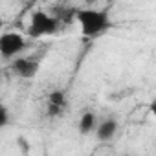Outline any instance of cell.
Masks as SVG:
<instances>
[{
    "label": "cell",
    "instance_id": "52a82bcc",
    "mask_svg": "<svg viewBox=\"0 0 156 156\" xmlns=\"http://www.w3.org/2000/svg\"><path fill=\"white\" fill-rule=\"evenodd\" d=\"M98 125H99L98 123V116L94 112H85L81 116V119H79V132L83 136H88L90 132L98 130Z\"/></svg>",
    "mask_w": 156,
    "mask_h": 156
},
{
    "label": "cell",
    "instance_id": "277c9868",
    "mask_svg": "<svg viewBox=\"0 0 156 156\" xmlns=\"http://www.w3.org/2000/svg\"><path fill=\"white\" fill-rule=\"evenodd\" d=\"M39 59L35 57H17L9 62V70L22 79H33L39 72Z\"/></svg>",
    "mask_w": 156,
    "mask_h": 156
},
{
    "label": "cell",
    "instance_id": "5b68a950",
    "mask_svg": "<svg viewBox=\"0 0 156 156\" xmlns=\"http://www.w3.org/2000/svg\"><path fill=\"white\" fill-rule=\"evenodd\" d=\"M66 108V96L62 90H53L48 96V103H46V114L51 118H57L64 112Z\"/></svg>",
    "mask_w": 156,
    "mask_h": 156
},
{
    "label": "cell",
    "instance_id": "6da1fadb",
    "mask_svg": "<svg viewBox=\"0 0 156 156\" xmlns=\"http://www.w3.org/2000/svg\"><path fill=\"white\" fill-rule=\"evenodd\" d=\"M77 20L81 26V33L85 37H98L112 28L110 15L107 11H98V9H79Z\"/></svg>",
    "mask_w": 156,
    "mask_h": 156
},
{
    "label": "cell",
    "instance_id": "8992f818",
    "mask_svg": "<svg viewBox=\"0 0 156 156\" xmlns=\"http://www.w3.org/2000/svg\"><path fill=\"white\" fill-rule=\"evenodd\" d=\"M116 132H118V121H116L114 118H107V119H103V121L98 125L96 136H98L99 141L107 143V141H110V140L116 136Z\"/></svg>",
    "mask_w": 156,
    "mask_h": 156
},
{
    "label": "cell",
    "instance_id": "ba28073f",
    "mask_svg": "<svg viewBox=\"0 0 156 156\" xmlns=\"http://www.w3.org/2000/svg\"><path fill=\"white\" fill-rule=\"evenodd\" d=\"M9 125V112L6 108V105L0 107V129H6Z\"/></svg>",
    "mask_w": 156,
    "mask_h": 156
},
{
    "label": "cell",
    "instance_id": "7a4b0ae2",
    "mask_svg": "<svg viewBox=\"0 0 156 156\" xmlns=\"http://www.w3.org/2000/svg\"><path fill=\"white\" fill-rule=\"evenodd\" d=\"M59 26H61V22L53 15H50L42 9H37L30 17L28 35L31 39H41V37H46V35H53V33H57Z\"/></svg>",
    "mask_w": 156,
    "mask_h": 156
},
{
    "label": "cell",
    "instance_id": "9c48e42d",
    "mask_svg": "<svg viewBox=\"0 0 156 156\" xmlns=\"http://www.w3.org/2000/svg\"><path fill=\"white\" fill-rule=\"evenodd\" d=\"M151 114H152L154 119H156V101H152V105H151Z\"/></svg>",
    "mask_w": 156,
    "mask_h": 156
},
{
    "label": "cell",
    "instance_id": "3957f363",
    "mask_svg": "<svg viewBox=\"0 0 156 156\" xmlns=\"http://www.w3.org/2000/svg\"><path fill=\"white\" fill-rule=\"evenodd\" d=\"M26 46H28L26 39L19 33L6 31L0 35V55H2L4 61H13V57L17 59V55L24 51Z\"/></svg>",
    "mask_w": 156,
    "mask_h": 156
},
{
    "label": "cell",
    "instance_id": "30bf717a",
    "mask_svg": "<svg viewBox=\"0 0 156 156\" xmlns=\"http://www.w3.org/2000/svg\"><path fill=\"white\" fill-rule=\"evenodd\" d=\"M154 101H156V94H154Z\"/></svg>",
    "mask_w": 156,
    "mask_h": 156
}]
</instances>
